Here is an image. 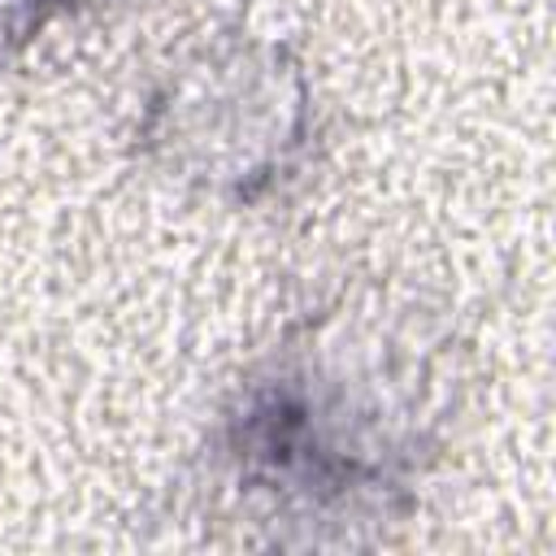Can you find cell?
I'll use <instances>...</instances> for the list:
<instances>
[{
    "label": "cell",
    "instance_id": "6da1fadb",
    "mask_svg": "<svg viewBox=\"0 0 556 556\" xmlns=\"http://www.w3.org/2000/svg\"><path fill=\"white\" fill-rule=\"evenodd\" d=\"M452 413L447 326L395 295H339L243 369L208 430V486L274 543H352L413 513Z\"/></svg>",
    "mask_w": 556,
    "mask_h": 556
},
{
    "label": "cell",
    "instance_id": "7a4b0ae2",
    "mask_svg": "<svg viewBox=\"0 0 556 556\" xmlns=\"http://www.w3.org/2000/svg\"><path fill=\"white\" fill-rule=\"evenodd\" d=\"M308 104V83L282 48L235 39L191 52L152 91L139 143L165 174L230 204H261L300 178Z\"/></svg>",
    "mask_w": 556,
    "mask_h": 556
},
{
    "label": "cell",
    "instance_id": "3957f363",
    "mask_svg": "<svg viewBox=\"0 0 556 556\" xmlns=\"http://www.w3.org/2000/svg\"><path fill=\"white\" fill-rule=\"evenodd\" d=\"M83 0H0V52H17L39 39L56 17L74 13Z\"/></svg>",
    "mask_w": 556,
    "mask_h": 556
}]
</instances>
